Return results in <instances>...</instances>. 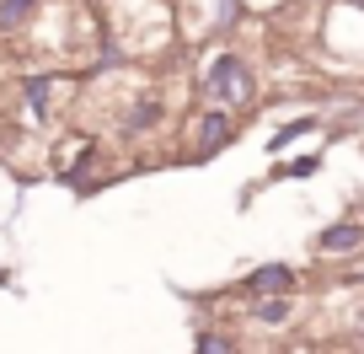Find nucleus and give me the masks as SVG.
Segmentation results:
<instances>
[{"instance_id": "4", "label": "nucleus", "mask_w": 364, "mask_h": 354, "mask_svg": "<svg viewBox=\"0 0 364 354\" xmlns=\"http://www.w3.org/2000/svg\"><path fill=\"white\" fill-rule=\"evenodd\" d=\"M198 124H204V140H198V150H215L220 140L230 135V124H225V113H204L198 118Z\"/></svg>"}, {"instance_id": "6", "label": "nucleus", "mask_w": 364, "mask_h": 354, "mask_svg": "<svg viewBox=\"0 0 364 354\" xmlns=\"http://www.w3.org/2000/svg\"><path fill=\"white\" fill-rule=\"evenodd\" d=\"M27 11H33V0H6V6H0V27H16Z\"/></svg>"}, {"instance_id": "7", "label": "nucleus", "mask_w": 364, "mask_h": 354, "mask_svg": "<svg viewBox=\"0 0 364 354\" xmlns=\"http://www.w3.org/2000/svg\"><path fill=\"white\" fill-rule=\"evenodd\" d=\"M150 118H161V108H156V103H139V108H134V118H129V135L150 129Z\"/></svg>"}, {"instance_id": "8", "label": "nucleus", "mask_w": 364, "mask_h": 354, "mask_svg": "<svg viewBox=\"0 0 364 354\" xmlns=\"http://www.w3.org/2000/svg\"><path fill=\"white\" fill-rule=\"evenodd\" d=\"M198 354H230V338H220V333H204V338H198Z\"/></svg>"}, {"instance_id": "1", "label": "nucleus", "mask_w": 364, "mask_h": 354, "mask_svg": "<svg viewBox=\"0 0 364 354\" xmlns=\"http://www.w3.org/2000/svg\"><path fill=\"white\" fill-rule=\"evenodd\" d=\"M204 92L215 97V103H247L252 97V76H247V65L241 59H215L209 65V80H204Z\"/></svg>"}, {"instance_id": "5", "label": "nucleus", "mask_w": 364, "mask_h": 354, "mask_svg": "<svg viewBox=\"0 0 364 354\" xmlns=\"http://www.w3.org/2000/svg\"><path fill=\"white\" fill-rule=\"evenodd\" d=\"M27 103H33L38 118L48 113V76H33V80H27Z\"/></svg>"}, {"instance_id": "2", "label": "nucleus", "mask_w": 364, "mask_h": 354, "mask_svg": "<svg viewBox=\"0 0 364 354\" xmlns=\"http://www.w3.org/2000/svg\"><path fill=\"white\" fill-rule=\"evenodd\" d=\"M284 290H289V269H279V263L252 274V296H284Z\"/></svg>"}, {"instance_id": "3", "label": "nucleus", "mask_w": 364, "mask_h": 354, "mask_svg": "<svg viewBox=\"0 0 364 354\" xmlns=\"http://www.w3.org/2000/svg\"><path fill=\"white\" fill-rule=\"evenodd\" d=\"M359 241H364L359 226H332L327 236H321V252H348V247H359Z\"/></svg>"}]
</instances>
